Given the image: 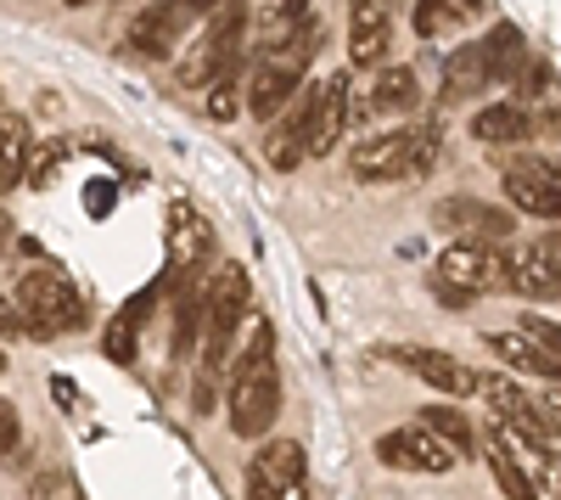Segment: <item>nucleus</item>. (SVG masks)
I'll use <instances>...</instances> for the list:
<instances>
[{"instance_id":"34","label":"nucleus","mask_w":561,"mask_h":500,"mask_svg":"<svg viewBox=\"0 0 561 500\" xmlns=\"http://www.w3.org/2000/svg\"><path fill=\"white\" fill-rule=\"evenodd\" d=\"M539 484L561 500V456H556V450H539Z\"/></svg>"},{"instance_id":"6","label":"nucleus","mask_w":561,"mask_h":500,"mask_svg":"<svg viewBox=\"0 0 561 500\" xmlns=\"http://www.w3.org/2000/svg\"><path fill=\"white\" fill-rule=\"evenodd\" d=\"M438 231H449L466 248H500L517 231V214H500L494 203H478V197H444L438 203Z\"/></svg>"},{"instance_id":"35","label":"nucleus","mask_w":561,"mask_h":500,"mask_svg":"<svg viewBox=\"0 0 561 500\" xmlns=\"http://www.w3.org/2000/svg\"><path fill=\"white\" fill-rule=\"evenodd\" d=\"M28 327H23V315H18V304L12 298H0V338H23Z\"/></svg>"},{"instance_id":"39","label":"nucleus","mask_w":561,"mask_h":500,"mask_svg":"<svg viewBox=\"0 0 561 500\" xmlns=\"http://www.w3.org/2000/svg\"><path fill=\"white\" fill-rule=\"evenodd\" d=\"M449 7H455L460 18H472V12H483V0H449Z\"/></svg>"},{"instance_id":"2","label":"nucleus","mask_w":561,"mask_h":500,"mask_svg":"<svg viewBox=\"0 0 561 500\" xmlns=\"http://www.w3.org/2000/svg\"><path fill=\"white\" fill-rule=\"evenodd\" d=\"M242 57H248V7H242V0H230V7H219L203 23V34L185 45L174 79H180V90H208L219 73L242 68Z\"/></svg>"},{"instance_id":"23","label":"nucleus","mask_w":561,"mask_h":500,"mask_svg":"<svg viewBox=\"0 0 561 500\" xmlns=\"http://www.w3.org/2000/svg\"><path fill=\"white\" fill-rule=\"evenodd\" d=\"M483 57H489V79H511L517 84V73L528 68V39L517 23H500L489 39H483Z\"/></svg>"},{"instance_id":"31","label":"nucleus","mask_w":561,"mask_h":500,"mask_svg":"<svg viewBox=\"0 0 561 500\" xmlns=\"http://www.w3.org/2000/svg\"><path fill=\"white\" fill-rule=\"evenodd\" d=\"M68 158V147L57 141V147H39V152H28V169H23V186H45V180L57 174V163Z\"/></svg>"},{"instance_id":"3","label":"nucleus","mask_w":561,"mask_h":500,"mask_svg":"<svg viewBox=\"0 0 561 500\" xmlns=\"http://www.w3.org/2000/svg\"><path fill=\"white\" fill-rule=\"evenodd\" d=\"M248 315V270L225 264L203 287V377H219L225 360H237V327Z\"/></svg>"},{"instance_id":"22","label":"nucleus","mask_w":561,"mask_h":500,"mask_svg":"<svg viewBox=\"0 0 561 500\" xmlns=\"http://www.w3.org/2000/svg\"><path fill=\"white\" fill-rule=\"evenodd\" d=\"M421 428H427L444 450H455V462L460 456H472L478 450V428L466 422V411L460 405H427V411H421Z\"/></svg>"},{"instance_id":"38","label":"nucleus","mask_w":561,"mask_h":500,"mask_svg":"<svg viewBox=\"0 0 561 500\" xmlns=\"http://www.w3.org/2000/svg\"><path fill=\"white\" fill-rule=\"evenodd\" d=\"M192 405H197V411H214V377H197V388H192Z\"/></svg>"},{"instance_id":"30","label":"nucleus","mask_w":561,"mask_h":500,"mask_svg":"<svg viewBox=\"0 0 561 500\" xmlns=\"http://www.w3.org/2000/svg\"><path fill=\"white\" fill-rule=\"evenodd\" d=\"M135 315L124 309V315H113V327H107V354L118 360V366H129V360H135Z\"/></svg>"},{"instance_id":"15","label":"nucleus","mask_w":561,"mask_h":500,"mask_svg":"<svg viewBox=\"0 0 561 500\" xmlns=\"http://www.w3.org/2000/svg\"><path fill=\"white\" fill-rule=\"evenodd\" d=\"M483 90H489V57H483V39L455 45L449 63H444V107L472 102V96H483Z\"/></svg>"},{"instance_id":"32","label":"nucleus","mask_w":561,"mask_h":500,"mask_svg":"<svg viewBox=\"0 0 561 500\" xmlns=\"http://www.w3.org/2000/svg\"><path fill=\"white\" fill-rule=\"evenodd\" d=\"M517 332H528L539 349H550V354L561 360V327H556V321H545V315H528V321H523Z\"/></svg>"},{"instance_id":"37","label":"nucleus","mask_w":561,"mask_h":500,"mask_svg":"<svg viewBox=\"0 0 561 500\" xmlns=\"http://www.w3.org/2000/svg\"><path fill=\"white\" fill-rule=\"evenodd\" d=\"M433 293L444 298V309H466V304H472V293H460V287H444L438 276H433Z\"/></svg>"},{"instance_id":"28","label":"nucleus","mask_w":561,"mask_h":500,"mask_svg":"<svg viewBox=\"0 0 561 500\" xmlns=\"http://www.w3.org/2000/svg\"><path fill=\"white\" fill-rule=\"evenodd\" d=\"M242 84H248V73H242V68L219 73V79L208 84V118H219V124L237 118V113H242Z\"/></svg>"},{"instance_id":"40","label":"nucleus","mask_w":561,"mask_h":500,"mask_svg":"<svg viewBox=\"0 0 561 500\" xmlns=\"http://www.w3.org/2000/svg\"><path fill=\"white\" fill-rule=\"evenodd\" d=\"M62 7H90V0H62Z\"/></svg>"},{"instance_id":"10","label":"nucleus","mask_w":561,"mask_h":500,"mask_svg":"<svg viewBox=\"0 0 561 500\" xmlns=\"http://www.w3.org/2000/svg\"><path fill=\"white\" fill-rule=\"evenodd\" d=\"M348 73H332V79H320L314 90V113H309V158H325L337 141H343V129H348Z\"/></svg>"},{"instance_id":"14","label":"nucleus","mask_w":561,"mask_h":500,"mask_svg":"<svg viewBox=\"0 0 561 500\" xmlns=\"http://www.w3.org/2000/svg\"><path fill=\"white\" fill-rule=\"evenodd\" d=\"M348 57L359 68H377L388 57V12H382V0H354V12H348Z\"/></svg>"},{"instance_id":"19","label":"nucleus","mask_w":561,"mask_h":500,"mask_svg":"<svg viewBox=\"0 0 561 500\" xmlns=\"http://www.w3.org/2000/svg\"><path fill=\"white\" fill-rule=\"evenodd\" d=\"M483 456H489V473H494V484H500V495H505V500H539V484H534V473L517 462V450H511V439H505L500 428H489Z\"/></svg>"},{"instance_id":"8","label":"nucleus","mask_w":561,"mask_h":500,"mask_svg":"<svg viewBox=\"0 0 561 500\" xmlns=\"http://www.w3.org/2000/svg\"><path fill=\"white\" fill-rule=\"evenodd\" d=\"M377 462L382 467H399V473H449L455 467V450H444L427 428H393L377 439Z\"/></svg>"},{"instance_id":"11","label":"nucleus","mask_w":561,"mask_h":500,"mask_svg":"<svg viewBox=\"0 0 561 500\" xmlns=\"http://www.w3.org/2000/svg\"><path fill=\"white\" fill-rule=\"evenodd\" d=\"M399 366H410L421 383H433L438 394H449V399H460V394H478V372L472 366H460L455 354H444V349H421V343H404V349H388Z\"/></svg>"},{"instance_id":"42","label":"nucleus","mask_w":561,"mask_h":500,"mask_svg":"<svg viewBox=\"0 0 561 500\" xmlns=\"http://www.w3.org/2000/svg\"><path fill=\"white\" fill-rule=\"evenodd\" d=\"M0 237H7V214H0Z\"/></svg>"},{"instance_id":"9","label":"nucleus","mask_w":561,"mask_h":500,"mask_svg":"<svg viewBox=\"0 0 561 500\" xmlns=\"http://www.w3.org/2000/svg\"><path fill=\"white\" fill-rule=\"evenodd\" d=\"M438 282L444 287H460V293H489L505 282V253L500 248H466V242H449L438 253Z\"/></svg>"},{"instance_id":"20","label":"nucleus","mask_w":561,"mask_h":500,"mask_svg":"<svg viewBox=\"0 0 561 500\" xmlns=\"http://www.w3.org/2000/svg\"><path fill=\"white\" fill-rule=\"evenodd\" d=\"M180 23H185V18H180L174 0H152V7L129 23V52H140V57H163L169 45H174V34H180Z\"/></svg>"},{"instance_id":"43","label":"nucleus","mask_w":561,"mask_h":500,"mask_svg":"<svg viewBox=\"0 0 561 500\" xmlns=\"http://www.w3.org/2000/svg\"><path fill=\"white\" fill-rule=\"evenodd\" d=\"M0 372H7V349H0Z\"/></svg>"},{"instance_id":"12","label":"nucleus","mask_w":561,"mask_h":500,"mask_svg":"<svg viewBox=\"0 0 561 500\" xmlns=\"http://www.w3.org/2000/svg\"><path fill=\"white\" fill-rule=\"evenodd\" d=\"M404 147H410V124H399V129H377V135H365V141L354 147V158H348L354 180H399Z\"/></svg>"},{"instance_id":"18","label":"nucleus","mask_w":561,"mask_h":500,"mask_svg":"<svg viewBox=\"0 0 561 500\" xmlns=\"http://www.w3.org/2000/svg\"><path fill=\"white\" fill-rule=\"evenodd\" d=\"M483 343L494 349V360H505V366H517L528 377H545V383H561V360L550 349H539L528 332H489Z\"/></svg>"},{"instance_id":"24","label":"nucleus","mask_w":561,"mask_h":500,"mask_svg":"<svg viewBox=\"0 0 561 500\" xmlns=\"http://www.w3.org/2000/svg\"><path fill=\"white\" fill-rule=\"evenodd\" d=\"M365 96H370L377 113H415L421 107V84H415L410 68H388V73H377L365 84Z\"/></svg>"},{"instance_id":"29","label":"nucleus","mask_w":561,"mask_h":500,"mask_svg":"<svg viewBox=\"0 0 561 500\" xmlns=\"http://www.w3.org/2000/svg\"><path fill=\"white\" fill-rule=\"evenodd\" d=\"M455 7L449 0H415V12H410V23H415V34H427V39H438V34H449L455 29Z\"/></svg>"},{"instance_id":"26","label":"nucleus","mask_w":561,"mask_h":500,"mask_svg":"<svg viewBox=\"0 0 561 500\" xmlns=\"http://www.w3.org/2000/svg\"><path fill=\"white\" fill-rule=\"evenodd\" d=\"M444 158V129L438 124H410V147L399 163V180H427Z\"/></svg>"},{"instance_id":"33","label":"nucleus","mask_w":561,"mask_h":500,"mask_svg":"<svg viewBox=\"0 0 561 500\" xmlns=\"http://www.w3.org/2000/svg\"><path fill=\"white\" fill-rule=\"evenodd\" d=\"M34 500H79V495H73L68 473H51V478L39 473V484H34Z\"/></svg>"},{"instance_id":"7","label":"nucleus","mask_w":561,"mask_h":500,"mask_svg":"<svg viewBox=\"0 0 561 500\" xmlns=\"http://www.w3.org/2000/svg\"><path fill=\"white\" fill-rule=\"evenodd\" d=\"M505 197L517 203L523 214L561 219V169L545 163V158H517V163H505Z\"/></svg>"},{"instance_id":"17","label":"nucleus","mask_w":561,"mask_h":500,"mask_svg":"<svg viewBox=\"0 0 561 500\" xmlns=\"http://www.w3.org/2000/svg\"><path fill=\"white\" fill-rule=\"evenodd\" d=\"M248 484H309V462L298 439H270L248 462Z\"/></svg>"},{"instance_id":"4","label":"nucleus","mask_w":561,"mask_h":500,"mask_svg":"<svg viewBox=\"0 0 561 500\" xmlns=\"http://www.w3.org/2000/svg\"><path fill=\"white\" fill-rule=\"evenodd\" d=\"M12 304H18V315H23V327L34 332V338H62V332H73V327H84V298H79V287L62 276V270H28V276L18 282V293H12Z\"/></svg>"},{"instance_id":"27","label":"nucleus","mask_w":561,"mask_h":500,"mask_svg":"<svg viewBox=\"0 0 561 500\" xmlns=\"http://www.w3.org/2000/svg\"><path fill=\"white\" fill-rule=\"evenodd\" d=\"M203 349V287H185L174 309V354Z\"/></svg>"},{"instance_id":"13","label":"nucleus","mask_w":561,"mask_h":500,"mask_svg":"<svg viewBox=\"0 0 561 500\" xmlns=\"http://www.w3.org/2000/svg\"><path fill=\"white\" fill-rule=\"evenodd\" d=\"M208 248H214V225H208L192 203H174V208H169V259H174L180 270H197V264L208 259Z\"/></svg>"},{"instance_id":"16","label":"nucleus","mask_w":561,"mask_h":500,"mask_svg":"<svg viewBox=\"0 0 561 500\" xmlns=\"http://www.w3.org/2000/svg\"><path fill=\"white\" fill-rule=\"evenodd\" d=\"M505 287H517L523 298H561V264L534 248L523 253H505Z\"/></svg>"},{"instance_id":"1","label":"nucleus","mask_w":561,"mask_h":500,"mask_svg":"<svg viewBox=\"0 0 561 500\" xmlns=\"http://www.w3.org/2000/svg\"><path fill=\"white\" fill-rule=\"evenodd\" d=\"M225 411L237 439H264L280 417V366H275V332L270 321H253L248 343L230 360V388H225Z\"/></svg>"},{"instance_id":"21","label":"nucleus","mask_w":561,"mask_h":500,"mask_svg":"<svg viewBox=\"0 0 561 500\" xmlns=\"http://www.w3.org/2000/svg\"><path fill=\"white\" fill-rule=\"evenodd\" d=\"M472 135L489 147H523V141H534V113L517 102H494L472 118Z\"/></svg>"},{"instance_id":"25","label":"nucleus","mask_w":561,"mask_h":500,"mask_svg":"<svg viewBox=\"0 0 561 500\" xmlns=\"http://www.w3.org/2000/svg\"><path fill=\"white\" fill-rule=\"evenodd\" d=\"M23 169H28V124L0 113V192L23 186Z\"/></svg>"},{"instance_id":"41","label":"nucleus","mask_w":561,"mask_h":500,"mask_svg":"<svg viewBox=\"0 0 561 500\" xmlns=\"http://www.w3.org/2000/svg\"><path fill=\"white\" fill-rule=\"evenodd\" d=\"M550 405H556V411H561V394H550Z\"/></svg>"},{"instance_id":"5","label":"nucleus","mask_w":561,"mask_h":500,"mask_svg":"<svg viewBox=\"0 0 561 500\" xmlns=\"http://www.w3.org/2000/svg\"><path fill=\"white\" fill-rule=\"evenodd\" d=\"M478 394L489 399V411L505 422V428H517L534 450H550V439H561V428H556V411L550 405H539L534 394H523L511 377H478Z\"/></svg>"},{"instance_id":"36","label":"nucleus","mask_w":561,"mask_h":500,"mask_svg":"<svg viewBox=\"0 0 561 500\" xmlns=\"http://www.w3.org/2000/svg\"><path fill=\"white\" fill-rule=\"evenodd\" d=\"M180 18H214L219 7H230V0H174Z\"/></svg>"}]
</instances>
